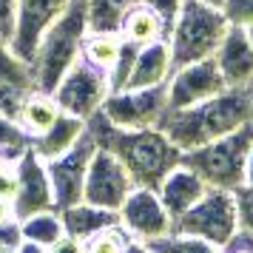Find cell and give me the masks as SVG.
I'll use <instances>...</instances> for the list:
<instances>
[{
    "mask_svg": "<svg viewBox=\"0 0 253 253\" xmlns=\"http://www.w3.org/2000/svg\"><path fill=\"white\" fill-rule=\"evenodd\" d=\"M253 142V120L242 128L230 131L225 137L211 139L199 148H191L182 154V165L196 171L205 179L208 188L236 191L245 182V157Z\"/></svg>",
    "mask_w": 253,
    "mask_h": 253,
    "instance_id": "5b68a950",
    "label": "cell"
},
{
    "mask_svg": "<svg viewBox=\"0 0 253 253\" xmlns=\"http://www.w3.org/2000/svg\"><path fill=\"white\" fill-rule=\"evenodd\" d=\"M117 216H120V228L126 230L131 239H139V242L160 239V236L173 230L171 213L165 211V205L160 202L154 188H137L134 185V191L120 205Z\"/></svg>",
    "mask_w": 253,
    "mask_h": 253,
    "instance_id": "7c38bea8",
    "label": "cell"
},
{
    "mask_svg": "<svg viewBox=\"0 0 253 253\" xmlns=\"http://www.w3.org/2000/svg\"><path fill=\"white\" fill-rule=\"evenodd\" d=\"M228 88L222 74H219L213 57L196 60V63H185L171 71V77L165 83V94H168V111H179V108H191L196 103H205L211 97H216Z\"/></svg>",
    "mask_w": 253,
    "mask_h": 253,
    "instance_id": "8fae6325",
    "label": "cell"
},
{
    "mask_svg": "<svg viewBox=\"0 0 253 253\" xmlns=\"http://www.w3.org/2000/svg\"><path fill=\"white\" fill-rule=\"evenodd\" d=\"M251 120H253L251 91L248 88H225L222 94L211 97L205 103L179 108V111H168V117L162 120L160 128L185 154V151L199 148L211 139L225 137V134L242 128Z\"/></svg>",
    "mask_w": 253,
    "mask_h": 253,
    "instance_id": "7a4b0ae2",
    "label": "cell"
},
{
    "mask_svg": "<svg viewBox=\"0 0 253 253\" xmlns=\"http://www.w3.org/2000/svg\"><path fill=\"white\" fill-rule=\"evenodd\" d=\"M88 32L85 26V3L71 0L69 9L60 14L54 23L46 29L35 48V57L29 60L32 71V88L43 94H51L54 85L63 80V74L80 60L83 37Z\"/></svg>",
    "mask_w": 253,
    "mask_h": 253,
    "instance_id": "3957f363",
    "label": "cell"
},
{
    "mask_svg": "<svg viewBox=\"0 0 253 253\" xmlns=\"http://www.w3.org/2000/svg\"><path fill=\"white\" fill-rule=\"evenodd\" d=\"M60 108L54 103V97L51 94H43V91H32L26 94V103L20 108V117H17V123L23 126V131L29 137H37L40 131H46L54 120H57Z\"/></svg>",
    "mask_w": 253,
    "mask_h": 253,
    "instance_id": "44dd1931",
    "label": "cell"
},
{
    "mask_svg": "<svg viewBox=\"0 0 253 253\" xmlns=\"http://www.w3.org/2000/svg\"><path fill=\"white\" fill-rule=\"evenodd\" d=\"M123 253H151V251H148V245H145V242L131 239V236H128V242H126V251H123Z\"/></svg>",
    "mask_w": 253,
    "mask_h": 253,
    "instance_id": "f35d334b",
    "label": "cell"
},
{
    "mask_svg": "<svg viewBox=\"0 0 253 253\" xmlns=\"http://www.w3.org/2000/svg\"><path fill=\"white\" fill-rule=\"evenodd\" d=\"M14 253H46V248H43V245H37V242L20 239V242H17V248H14Z\"/></svg>",
    "mask_w": 253,
    "mask_h": 253,
    "instance_id": "8d00e7d4",
    "label": "cell"
},
{
    "mask_svg": "<svg viewBox=\"0 0 253 253\" xmlns=\"http://www.w3.org/2000/svg\"><path fill=\"white\" fill-rule=\"evenodd\" d=\"M85 3V26L88 32H120L126 12L137 0H83Z\"/></svg>",
    "mask_w": 253,
    "mask_h": 253,
    "instance_id": "7402d4cb",
    "label": "cell"
},
{
    "mask_svg": "<svg viewBox=\"0 0 253 253\" xmlns=\"http://www.w3.org/2000/svg\"><path fill=\"white\" fill-rule=\"evenodd\" d=\"M60 219H63V230L66 236L71 239H80V242H88L91 236H97L100 230H108L120 225V216L117 211H105V208H97V205H88V202H74V205L57 211Z\"/></svg>",
    "mask_w": 253,
    "mask_h": 253,
    "instance_id": "d6986e66",
    "label": "cell"
},
{
    "mask_svg": "<svg viewBox=\"0 0 253 253\" xmlns=\"http://www.w3.org/2000/svg\"><path fill=\"white\" fill-rule=\"evenodd\" d=\"M12 219H14V213H12V205L0 199V225H3V222H12Z\"/></svg>",
    "mask_w": 253,
    "mask_h": 253,
    "instance_id": "ab89813d",
    "label": "cell"
},
{
    "mask_svg": "<svg viewBox=\"0 0 253 253\" xmlns=\"http://www.w3.org/2000/svg\"><path fill=\"white\" fill-rule=\"evenodd\" d=\"M83 134H85V120L60 111L57 120L46 131H40L37 137H32L29 148L35 151L43 162H48V160H54V157H60V154H66L71 145H77Z\"/></svg>",
    "mask_w": 253,
    "mask_h": 253,
    "instance_id": "ac0fdd59",
    "label": "cell"
},
{
    "mask_svg": "<svg viewBox=\"0 0 253 253\" xmlns=\"http://www.w3.org/2000/svg\"><path fill=\"white\" fill-rule=\"evenodd\" d=\"M46 253H85V245L80 239H71V236H60L54 245H48Z\"/></svg>",
    "mask_w": 253,
    "mask_h": 253,
    "instance_id": "d590c367",
    "label": "cell"
},
{
    "mask_svg": "<svg viewBox=\"0 0 253 253\" xmlns=\"http://www.w3.org/2000/svg\"><path fill=\"white\" fill-rule=\"evenodd\" d=\"M29 91H32V88L14 85V83H0V117H6V120H17Z\"/></svg>",
    "mask_w": 253,
    "mask_h": 253,
    "instance_id": "f1b7e54d",
    "label": "cell"
},
{
    "mask_svg": "<svg viewBox=\"0 0 253 253\" xmlns=\"http://www.w3.org/2000/svg\"><path fill=\"white\" fill-rule=\"evenodd\" d=\"M139 3L148 6L151 12L165 23V29H171V23L176 20V14H179V9H182L185 0H139Z\"/></svg>",
    "mask_w": 253,
    "mask_h": 253,
    "instance_id": "1f68e13d",
    "label": "cell"
},
{
    "mask_svg": "<svg viewBox=\"0 0 253 253\" xmlns=\"http://www.w3.org/2000/svg\"><path fill=\"white\" fill-rule=\"evenodd\" d=\"M236 199V213H239V230L253 233V185H239L233 191Z\"/></svg>",
    "mask_w": 253,
    "mask_h": 253,
    "instance_id": "4dcf8cb0",
    "label": "cell"
},
{
    "mask_svg": "<svg viewBox=\"0 0 253 253\" xmlns=\"http://www.w3.org/2000/svg\"><path fill=\"white\" fill-rule=\"evenodd\" d=\"M120 35L114 32H85L83 37V48H80V57L85 63H91L97 69L108 71L111 63L117 60V51H120Z\"/></svg>",
    "mask_w": 253,
    "mask_h": 253,
    "instance_id": "cb8c5ba5",
    "label": "cell"
},
{
    "mask_svg": "<svg viewBox=\"0 0 253 253\" xmlns=\"http://www.w3.org/2000/svg\"><path fill=\"white\" fill-rule=\"evenodd\" d=\"M131 191H134V179L128 176L123 162L105 148L94 151L85 171V182H83V202L105 208V211H120Z\"/></svg>",
    "mask_w": 253,
    "mask_h": 253,
    "instance_id": "9c48e42d",
    "label": "cell"
},
{
    "mask_svg": "<svg viewBox=\"0 0 253 253\" xmlns=\"http://www.w3.org/2000/svg\"><path fill=\"white\" fill-rule=\"evenodd\" d=\"M17 228H20V239L37 242V245H43V248L54 245L60 236H66V230H63V219H60V213L54 211V208L20 219Z\"/></svg>",
    "mask_w": 253,
    "mask_h": 253,
    "instance_id": "603a6c76",
    "label": "cell"
},
{
    "mask_svg": "<svg viewBox=\"0 0 253 253\" xmlns=\"http://www.w3.org/2000/svg\"><path fill=\"white\" fill-rule=\"evenodd\" d=\"M222 14L228 26L236 29H251L253 26V0H222Z\"/></svg>",
    "mask_w": 253,
    "mask_h": 253,
    "instance_id": "f546056e",
    "label": "cell"
},
{
    "mask_svg": "<svg viewBox=\"0 0 253 253\" xmlns=\"http://www.w3.org/2000/svg\"><path fill=\"white\" fill-rule=\"evenodd\" d=\"M173 233L199 236L216 248H225L239 233V213H236L233 191L208 188L205 196L194 208H188L182 216L173 219Z\"/></svg>",
    "mask_w": 253,
    "mask_h": 253,
    "instance_id": "8992f818",
    "label": "cell"
},
{
    "mask_svg": "<svg viewBox=\"0 0 253 253\" xmlns=\"http://www.w3.org/2000/svg\"><path fill=\"white\" fill-rule=\"evenodd\" d=\"M171 71H173V60H171L168 40H154L148 46H139L126 88H154V85H165L168 77H171Z\"/></svg>",
    "mask_w": 253,
    "mask_h": 253,
    "instance_id": "e0dca14e",
    "label": "cell"
},
{
    "mask_svg": "<svg viewBox=\"0 0 253 253\" xmlns=\"http://www.w3.org/2000/svg\"><path fill=\"white\" fill-rule=\"evenodd\" d=\"M71 0H17V14H14V32L9 37V46L17 57L29 63L35 57V48L46 29L60 14L69 9Z\"/></svg>",
    "mask_w": 253,
    "mask_h": 253,
    "instance_id": "5bb4252c",
    "label": "cell"
},
{
    "mask_svg": "<svg viewBox=\"0 0 253 253\" xmlns=\"http://www.w3.org/2000/svg\"><path fill=\"white\" fill-rule=\"evenodd\" d=\"M14 173H17V194L12 199V213L17 222L32 216V213L54 208V194H51V182H48L46 173V162L32 148H26L14 160Z\"/></svg>",
    "mask_w": 253,
    "mask_h": 253,
    "instance_id": "4fadbf2b",
    "label": "cell"
},
{
    "mask_svg": "<svg viewBox=\"0 0 253 253\" xmlns=\"http://www.w3.org/2000/svg\"><path fill=\"white\" fill-rule=\"evenodd\" d=\"M29 142H32V137L23 131V126H20L17 120L0 117V151H6L9 157L17 160V157L29 148Z\"/></svg>",
    "mask_w": 253,
    "mask_h": 253,
    "instance_id": "4316f807",
    "label": "cell"
},
{
    "mask_svg": "<svg viewBox=\"0 0 253 253\" xmlns=\"http://www.w3.org/2000/svg\"><path fill=\"white\" fill-rule=\"evenodd\" d=\"M117 35L123 37V40H128V43H134V46H148L154 40H165L168 29H165V23L151 12L148 6H142L137 0V3L126 12Z\"/></svg>",
    "mask_w": 253,
    "mask_h": 253,
    "instance_id": "ffe728a7",
    "label": "cell"
},
{
    "mask_svg": "<svg viewBox=\"0 0 253 253\" xmlns=\"http://www.w3.org/2000/svg\"><path fill=\"white\" fill-rule=\"evenodd\" d=\"M213 63H216L219 74L228 88H248L253 83V46L245 29L228 26V32L222 37V43L213 51Z\"/></svg>",
    "mask_w": 253,
    "mask_h": 253,
    "instance_id": "9a60e30c",
    "label": "cell"
},
{
    "mask_svg": "<svg viewBox=\"0 0 253 253\" xmlns=\"http://www.w3.org/2000/svg\"><path fill=\"white\" fill-rule=\"evenodd\" d=\"M14 248L17 245H0V253H14Z\"/></svg>",
    "mask_w": 253,
    "mask_h": 253,
    "instance_id": "b9f144b4",
    "label": "cell"
},
{
    "mask_svg": "<svg viewBox=\"0 0 253 253\" xmlns=\"http://www.w3.org/2000/svg\"><path fill=\"white\" fill-rule=\"evenodd\" d=\"M0 83H14V85L32 88V71H29V63H23V60L14 54L6 37H0Z\"/></svg>",
    "mask_w": 253,
    "mask_h": 253,
    "instance_id": "484cf974",
    "label": "cell"
},
{
    "mask_svg": "<svg viewBox=\"0 0 253 253\" xmlns=\"http://www.w3.org/2000/svg\"><path fill=\"white\" fill-rule=\"evenodd\" d=\"M228 32V20L219 6H208L199 0H185L176 20L168 29V48H171L173 69L185 63L213 57L216 46Z\"/></svg>",
    "mask_w": 253,
    "mask_h": 253,
    "instance_id": "277c9868",
    "label": "cell"
},
{
    "mask_svg": "<svg viewBox=\"0 0 253 253\" xmlns=\"http://www.w3.org/2000/svg\"><path fill=\"white\" fill-rule=\"evenodd\" d=\"M14 194H17V173H14V162L0 168V199L12 205Z\"/></svg>",
    "mask_w": 253,
    "mask_h": 253,
    "instance_id": "d6a6232c",
    "label": "cell"
},
{
    "mask_svg": "<svg viewBox=\"0 0 253 253\" xmlns=\"http://www.w3.org/2000/svg\"><path fill=\"white\" fill-rule=\"evenodd\" d=\"M242 185H253V142L248 148V157H245V182Z\"/></svg>",
    "mask_w": 253,
    "mask_h": 253,
    "instance_id": "74e56055",
    "label": "cell"
},
{
    "mask_svg": "<svg viewBox=\"0 0 253 253\" xmlns=\"http://www.w3.org/2000/svg\"><path fill=\"white\" fill-rule=\"evenodd\" d=\"M245 35H248V40H251V46H253V26L251 29H245Z\"/></svg>",
    "mask_w": 253,
    "mask_h": 253,
    "instance_id": "ee69618b",
    "label": "cell"
},
{
    "mask_svg": "<svg viewBox=\"0 0 253 253\" xmlns=\"http://www.w3.org/2000/svg\"><path fill=\"white\" fill-rule=\"evenodd\" d=\"M111 94L108 88V77H105L103 69H97L85 60H77L66 74L63 80L54 85V103L63 114H71V117H80V120H91L100 108H103L105 97Z\"/></svg>",
    "mask_w": 253,
    "mask_h": 253,
    "instance_id": "52a82bcc",
    "label": "cell"
},
{
    "mask_svg": "<svg viewBox=\"0 0 253 253\" xmlns=\"http://www.w3.org/2000/svg\"><path fill=\"white\" fill-rule=\"evenodd\" d=\"M94 151H97V142L85 128L77 145H71L66 154L46 162V173L51 182V194H54V211H63L83 199V182H85V171H88Z\"/></svg>",
    "mask_w": 253,
    "mask_h": 253,
    "instance_id": "30bf717a",
    "label": "cell"
},
{
    "mask_svg": "<svg viewBox=\"0 0 253 253\" xmlns=\"http://www.w3.org/2000/svg\"><path fill=\"white\" fill-rule=\"evenodd\" d=\"M222 253H253V233L251 230H239V233L222 248Z\"/></svg>",
    "mask_w": 253,
    "mask_h": 253,
    "instance_id": "e575fe53",
    "label": "cell"
},
{
    "mask_svg": "<svg viewBox=\"0 0 253 253\" xmlns=\"http://www.w3.org/2000/svg\"><path fill=\"white\" fill-rule=\"evenodd\" d=\"M248 91H251V100H253V83H251V85H248Z\"/></svg>",
    "mask_w": 253,
    "mask_h": 253,
    "instance_id": "f6af8a7d",
    "label": "cell"
},
{
    "mask_svg": "<svg viewBox=\"0 0 253 253\" xmlns=\"http://www.w3.org/2000/svg\"><path fill=\"white\" fill-rule=\"evenodd\" d=\"M12 162H14V157H9L6 151H0V168H3V165H12Z\"/></svg>",
    "mask_w": 253,
    "mask_h": 253,
    "instance_id": "60d3db41",
    "label": "cell"
},
{
    "mask_svg": "<svg viewBox=\"0 0 253 253\" xmlns=\"http://www.w3.org/2000/svg\"><path fill=\"white\" fill-rule=\"evenodd\" d=\"M199 3H208V6H222V0H199Z\"/></svg>",
    "mask_w": 253,
    "mask_h": 253,
    "instance_id": "7bdbcfd3",
    "label": "cell"
},
{
    "mask_svg": "<svg viewBox=\"0 0 253 253\" xmlns=\"http://www.w3.org/2000/svg\"><path fill=\"white\" fill-rule=\"evenodd\" d=\"M151 253H222V248L211 245V242L199 239V236H188V233H165L160 239L145 242Z\"/></svg>",
    "mask_w": 253,
    "mask_h": 253,
    "instance_id": "d4e9b609",
    "label": "cell"
},
{
    "mask_svg": "<svg viewBox=\"0 0 253 253\" xmlns=\"http://www.w3.org/2000/svg\"><path fill=\"white\" fill-rule=\"evenodd\" d=\"M100 114L117 128H160L168 117L165 85L154 88H120L105 97Z\"/></svg>",
    "mask_w": 253,
    "mask_h": 253,
    "instance_id": "ba28073f",
    "label": "cell"
},
{
    "mask_svg": "<svg viewBox=\"0 0 253 253\" xmlns=\"http://www.w3.org/2000/svg\"><path fill=\"white\" fill-rule=\"evenodd\" d=\"M14 14H17V0H0V37H12L14 32Z\"/></svg>",
    "mask_w": 253,
    "mask_h": 253,
    "instance_id": "836d02e7",
    "label": "cell"
},
{
    "mask_svg": "<svg viewBox=\"0 0 253 253\" xmlns=\"http://www.w3.org/2000/svg\"><path fill=\"white\" fill-rule=\"evenodd\" d=\"M97 148L111 151L123 162L137 188H154L165 173L182 162V151L173 145L162 128H117L100 111L85 123Z\"/></svg>",
    "mask_w": 253,
    "mask_h": 253,
    "instance_id": "6da1fadb",
    "label": "cell"
},
{
    "mask_svg": "<svg viewBox=\"0 0 253 253\" xmlns=\"http://www.w3.org/2000/svg\"><path fill=\"white\" fill-rule=\"evenodd\" d=\"M205 191H208L205 179L196 171H191L188 165H182V162L176 168H171L165 173V179L157 185V196L165 205V211L171 213V219L182 216L188 208H194L205 196Z\"/></svg>",
    "mask_w": 253,
    "mask_h": 253,
    "instance_id": "2e32d148",
    "label": "cell"
},
{
    "mask_svg": "<svg viewBox=\"0 0 253 253\" xmlns=\"http://www.w3.org/2000/svg\"><path fill=\"white\" fill-rule=\"evenodd\" d=\"M126 242H128V233L120 225H114L108 230H100L97 236H91L83 245H85V253H123L126 251Z\"/></svg>",
    "mask_w": 253,
    "mask_h": 253,
    "instance_id": "83f0119b",
    "label": "cell"
}]
</instances>
